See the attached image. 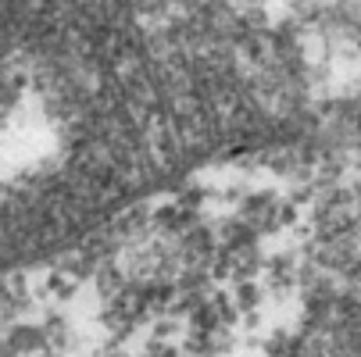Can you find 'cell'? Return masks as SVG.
<instances>
[{
	"label": "cell",
	"mask_w": 361,
	"mask_h": 357,
	"mask_svg": "<svg viewBox=\"0 0 361 357\" xmlns=\"http://www.w3.org/2000/svg\"><path fill=\"white\" fill-rule=\"evenodd\" d=\"M229 86L212 0H0V261L176 168Z\"/></svg>",
	"instance_id": "6da1fadb"
}]
</instances>
